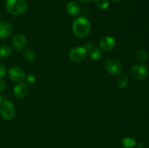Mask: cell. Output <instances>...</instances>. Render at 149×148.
Here are the masks:
<instances>
[{
    "instance_id": "4",
    "label": "cell",
    "mask_w": 149,
    "mask_h": 148,
    "mask_svg": "<svg viewBox=\"0 0 149 148\" xmlns=\"http://www.w3.org/2000/svg\"><path fill=\"white\" fill-rule=\"evenodd\" d=\"M105 68L108 73L113 75H122L124 71L122 64L115 59H109L105 63Z\"/></svg>"
},
{
    "instance_id": "25",
    "label": "cell",
    "mask_w": 149,
    "mask_h": 148,
    "mask_svg": "<svg viewBox=\"0 0 149 148\" xmlns=\"http://www.w3.org/2000/svg\"><path fill=\"white\" fill-rule=\"evenodd\" d=\"M138 148H143V145L141 143H138Z\"/></svg>"
},
{
    "instance_id": "18",
    "label": "cell",
    "mask_w": 149,
    "mask_h": 148,
    "mask_svg": "<svg viewBox=\"0 0 149 148\" xmlns=\"http://www.w3.org/2000/svg\"><path fill=\"white\" fill-rule=\"evenodd\" d=\"M96 7L101 10H105L109 7V0H95Z\"/></svg>"
},
{
    "instance_id": "19",
    "label": "cell",
    "mask_w": 149,
    "mask_h": 148,
    "mask_svg": "<svg viewBox=\"0 0 149 148\" xmlns=\"http://www.w3.org/2000/svg\"><path fill=\"white\" fill-rule=\"evenodd\" d=\"M122 145H123V146L126 148H132L135 146L136 142H135V139H132V138H125V139L122 140Z\"/></svg>"
},
{
    "instance_id": "14",
    "label": "cell",
    "mask_w": 149,
    "mask_h": 148,
    "mask_svg": "<svg viewBox=\"0 0 149 148\" xmlns=\"http://www.w3.org/2000/svg\"><path fill=\"white\" fill-rule=\"evenodd\" d=\"M13 49L9 44H4L0 46V58L6 59L11 55Z\"/></svg>"
},
{
    "instance_id": "26",
    "label": "cell",
    "mask_w": 149,
    "mask_h": 148,
    "mask_svg": "<svg viewBox=\"0 0 149 148\" xmlns=\"http://www.w3.org/2000/svg\"><path fill=\"white\" fill-rule=\"evenodd\" d=\"M1 100H2V98H1V96L0 95V104H1Z\"/></svg>"
},
{
    "instance_id": "8",
    "label": "cell",
    "mask_w": 149,
    "mask_h": 148,
    "mask_svg": "<svg viewBox=\"0 0 149 148\" xmlns=\"http://www.w3.org/2000/svg\"><path fill=\"white\" fill-rule=\"evenodd\" d=\"M8 77L11 81L20 82L25 78V72L20 67H12L8 71Z\"/></svg>"
},
{
    "instance_id": "15",
    "label": "cell",
    "mask_w": 149,
    "mask_h": 148,
    "mask_svg": "<svg viewBox=\"0 0 149 148\" xmlns=\"http://www.w3.org/2000/svg\"><path fill=\"white\" fill-rule=\"evenodd\" d=\"M129 80L127 75H120L118 78L117 81H116V85L119 89H125L127 86Z\"/></svg>"
},
{
    "instance_id": "22",
    "label": "cell",
    "mask_w": 149,
    "mask_h": 148,
    "mask_svg": "<svg viewBox=\"0 0 149 148\" xmlns=\"http://www.w3.org/2000/svg\"><path fill=\"white\" fill-rule=\"evenodd\" d=\"M5 83L4 81L1 79V78H0V92H2L5 89Z\"/></svg>"
},
{
    "instance_id": "5",
    "label": "cell",
    "mask_w": 149,
    "mask_h": 148,
    "mask_svg": "<svg viewBox=\"0 0 149 148\" xmlns=\"http://www.w3.org/2000/svg\"><path fill=\"white\" fill-rule=\"evenodd\" d=\"M130 75L135 79L142 81L148 77V69L146 65L143 64H138L131 68Z\"/></svg>"
},
{
    "instance_id": "6",
    "label": "cell",
    "mask_w": 149,
    "mask_h": 148,
    "mask_svg": "<svg viewBox=\"0 0 149 148\" xmlns=\"http://www.w3.org/2000/svg\"><path fill=\"white\" fill-rule=\"evenodd\" d=\"M87 52L84 47L81 46H76L72 48L68 53V57L73 62H79L84 60L87 57Z\"/></svg>"
},
{
    "instance_id": "23",
    "label": "cell",
    "mask_w": 149,
    "mask_h": 148,
    "mask_svg": "<svg viewBox=\"0 0 149 148\" xmlns=\"http://www.w3.org/2000/svg\"><path fill=\"white\" fill-rule=\"evenodd\" d=\"M79 1H81V2H83V3H87V2H90V1H91L92 0H78Z\"/></svg>"
},
{
    "instance_id": "9",
    "label": "cell",
    "mask_w": 149,
    "mask_h": 148,
    "mask_svg": "<svg viewBox=\"0 0 149 148\" xmlns=\"http://www.w3.org/2000/svg\"><path fill=\"white\" fill-rule=\"evenodd\" d=\"M116 46V41L111 36H105L100 41V48L105 52H110Z\"/></svg>"
},
{
    "instance_id": "2",
    "label": "cell",
    "mask_w": 149,
    "mask_h": 148,
    "mask_svg": "<svg viewBox=\"0 0 149 148\" xmlns=\"http://www.w3.org/2000/svg\"><path fill=\"white\" fill-rule=\"evenodd\" d=\"M7 11L13 15L23 14L28 8V4L25 0H7L5 3Z\"/></svg>"
},
{
    "instance_id": "24",
    "label": "cell",
    "mask_w": 149,
    "mask_h": 148,
    "mask_svg": "<svg viewBox=\"0 0 149 148\" xmlns=\"http://www.w3.org/2000/svg\"><path fill=\"white\" fill-rule=\"evenodd\" d=\"M110 1L113 3H116V2H119V1H121V0H110Z\"/></svg>"
},
{
    "instance_id": "10",
    "label": "cell",
    "mask_w": 149,
    "mask_h": 148,
    "mask_svg": "<svg viewBox=\"0 0 149 148\" xmlns=\"http://www.w3.org/2000/svg\"><path fill=\"white\" fill-rule=\"evenodd\" d=\"M29 88L24 83H19L13 88L14 95L17 98H23L29 94Z\"/></svg>"
},
{
    "instance_id": "20",
    "label": "cell",
    "mask_w": 149,
    "mask_h": 148,
    "mask_svg": "<svg viewBox=\"0 0 149 148\" xmlns=\"http://www.w3.org/2000/svg\"><path fill=\"white\" fill-rule=\"evenodd\" d=\"M26 80L28 82V84H31V85L35 84L36 81V77H35L33 75H32V74H30V75H28V76L26 78Z\"/></svg>"
},
{
    "instance_id": "1",
    "label": "cell",
    "mask_w": 149,
    "mask_h": 148,
    "mask_svg": "<svg viewBox=\"0 0 149 148\" xmlns=\"http://www.w3.org/2000/svg\"><path fill=\"white\" fill-rule=\"evenodd\" d=\"M72 30L77 37L84 38L90 33L91 30V23L86 17H77L73 23Z\"/></svg>"
},
{
    "instance_id": "13",
    "label": "cell",
    "mask_w": 149,
    "mask_h": 148,
    "mask_svg": "<svg viewBox=\"0 0 149 148\" xmlns=\"http://www.w3.org/2000/svg\"><path fill=\"white\" fill-rule=\"evenodd\" d=\"M13 26L7 21H0V38H7L13 33Z\"/></svg>"
},
{
    "instance_id": "12",
    "label": "cell",
    "mask_w": 149,
    "mask_h": 148,
    "mask_svg": "<svg viewBox=\"0 0 149 148\" xmlns=\"http://www.w3.org/2000/svg\"><path fill=\"white\" fill-rule=\"evenodd\" d=\"M65 10L67 13L71 17H77L81 12V7L78 3L74 1H71L67 3Z\"/></svg>"
},
{
    "instance_id": "16",
    "label": "cell",
    "mask_w": 149,
    "mask_h": 148,
    "mask_svg": "<svg viewBox=\"0 0 149 148\" xmlns=\"http://www.w3.org/2000/svg\"><path fill=\"white\" fill-rule=\"evenodd\" d=\"M23 57L26 62H32L36 58V55L34 52L31 49H26L23 53Z\"/></svg>"
},
{
    "instance_id": "17",
    "label": "cell",
    "mask_w": 149,
    "mask_h": 148,
    "mask_svg": "<svg viewBox=\"0 0 149 148\" xmlns=\"http://www.w3.org/2000/svg\"><path fill=\"white\" fill-rule=\"evenodd\" d=\"M148 52L145 49H139L136 52V58L140 62H145L148 59Z\"/></svg>"
},
{
    "instance_id": "3",
    "label": "cell",
    "mask_w": 149,
    "mask_h": 148,
    "mask_svg": "<svg viewBox=\"0 0 149 148\" xmlns=\"http://www.w3.org/2000/svg\"><path fill=\"white\" fill-rule=\"evenodd\" d=\"M0 113L4 120H12L15 115L14 104L10 100H4L1 102L0 104Z\"/></svg>"
},
{
    "instance_id": "21",
    "label": "cell",
    "mask_w": 149,
    "mask_h": 148,
    "mask_svg": "<svg viewBox=\"0 0 149 148\" xmlns=\"http://www.w3.org/2000/svg\"><path fill=\"white\" fill-rule=\"evenodd\" d=\"M6 75V69L5 67L1 62H0V78H3Z\"/></svg>"
},
{
    "instance_id": "11",
    "label": "cell",
    "mask_w": 149,
    "mask_h": 148,
    "mask_svg": "<svg viewBox=\"0 0 149 148\" xmlns=\"http://www.w3.org/2000/svg\"><path fill=\"white\" fill-rule=\"evenodd\" d=\"M13 45L16 50H23L26 46V37L23 34H20V33H17V34L15 35L13 39Z\"/></svg>"
},
{
    "instance_id": "7",
    "label": "cell",
    "mask_w": 149,
    "mask_h": 148,
    "mask_svg": "<svg viewBox=\"0 0 149 148\" xmlns=\"http://www.w3.org/2000/svg\"><path fill=\"white\" fill-rule=\"evenodd\" d=\"M84 49L87 53L93 60H99L102 57V51L97 45L93 42H88L84 44Z\"/></svg>"
}]
</instances>
